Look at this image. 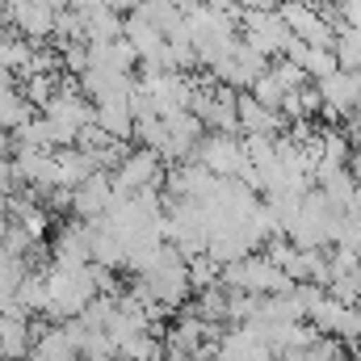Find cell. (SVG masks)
Segmentation results:
<instances>
[{"instance_id":"6da1fadb","label":"cell","mask_w":361,"mask_h":361,"mask_svg":"<svg viewBox=\"0 0 361 361\" xmlns=\"http://www.w3.org/2000/svg\"><path fill=\"white\" fill-rule=\"evenodd\" d=\"M193 160L206 164L214 177H231V180H240L252 169V164H248V152H244V139H235V135H214V130H206V139L197 143Z\"/></svg>"},{"instance_id":"7a4b0ae2","label":"cell","mask_w":361,"mask_h":361,"mask_svg":"<svg viewBox=\"0 0 361 361\" xmlns=\"http://www.w3.org/2000/svg\"><path fill=\"white\" fill-rule=\"evenodd\" d=\"M51 265H59V269H85V265H92V223L76 219V223H68L55 235Z\"/></svg>"},{"instance_id":"3957f363","label":"cell","mask_w":361,"mask_h":361,"mask_svg":"<svg viewBox=\"0 0 361 361\" xmlns=\"http://www.w3.org/2000/svg\"><path fill=\"white\" fill-rule=\"evenodd\" d=\"M156 180H160V156L147 152V147H139V152H130V156L122 160V169L114 173V193H118V197H130V193H139V189H156Z\"/></svg>"},{"instance_id":"277c9868","label":"cell","mask_w":361,"mask_h":361,"mask_svg":"<svg viewBox=\"0 0 361 361\" xmlns=\"http://www.w3.org/2000/svg\"><path fill=\"white\" fill-rule=\"evenodd\" d=\"M118 193H114V173H92L76 193H72V210L85 219V223H101L109 210H114Z\"/></svg>"},{"instance_id":"5b68a950","label":"cell","mask_w":361,"mask_h":361,"mask_svg":"<svg viewBox=\"0 0 361 361\" xmlns=\"http://www.w3.org/2000/svg\"><path fill=\"white\" fill-rule=\"evenodd\" d=\"M319 97L328 118H345L361 105V72H336L328 80H319Z\"/></svg>"},{"instance_id":"8992f818","label":"cell","mask_w":361,"mask_h":361,"mask_svg":"<svg viewBox=\"0 0 361 361\" xmlns=\"http://www.w3.org/2000/svg\"><path fill=\"white\" fill-rule=\"evenodd\" d=\"M55 17H59V13H55L47 0H17V8H13V25H17V34L30 38V42L55 38Z\"/></svg>"},{"instance_id":"52a82bcc","label":"cell","mask_w":361,"mask_h":361,"mask_svg":"<svg viewBox=\"0 0 361 361\" xmlns=\"http://www.w3.org/2000/svg\"><path fill=\"white\" fill-rule=\"evenodd\" d=\"M30 361H80V349L76 341L68 336L63 324H38L34 328V349H30Z\"/></svg>"},{"instance_id":"ba28073f","label":"cell","mask_w":361,"mask_h":361,"mask_svg":"<svg viewBox=\"0 0 361 361\" xmlns=\"http://www.w3.org/2000/svg\"><path fill=\"white\" fill-rule=\"evenodd\" d=\"M235 114H240V130L244 135H277L286 126V118L277 109H265L252 92H240L235 97Z\"/></svg>"},{"instance_id":"9c48e42d","label":"cell","mask_w":361,"mask_h":361,"mask_svg":"<svg viewBox=\"0 0 361 361\" xmlns=\"http://www.w3.org/2000/svg\"><path fill=\"white\" fill-rule=\"evenodd\" d=\"M34 349V328L25 315H0V361H21Z\"/></svg>"},{"instance_id":"30bf717a","label":"cell","mask_w":361,"mask_h":361,"mask_svg":"<svg viewBox=\"0 0 361 361\" xmlns=\"http://www.w3.org/2000/svg\"><path fill=\"white\" fill-rule=\"evenodd\" d=\"M97 126H101L109 139L126 143V139L135 135V114H130V101H126V97H105V101H97Z\"/></svg>"},{"instance_id":"8fae6325","label":"cell","mask_w":361,"mask_h":361,"mask_svg":"<svg viewBox=\"0 0 361 361\" xmlns=\"http://www.w3.org/2000/svg\"><path fill=\"white\" fill-rule=\"evenodd\" d=\"M92 265L126 269V240L114 227H105V223H92Z\"/></svg>"},{"instance_id":"7c38bea8","label":"cell","mask_w":361,"mask_h":361,"mask_svg":"<svg viewBox=\"0 0 361 361\" xmlns=\"http://www.w3.org/2000/svg\"><path fill=\"white\" fill-rule=\"evenodd\" d=\"M85 13V42H122L126 17L114 8H80Z\"/></svg>"},{"instance_id":"4fadbf2b","label":"cell","mask_w":361,"mask_h":361,"mask_svg":"<svg viewBox=\"0 0 361 361\" xmlns=\"http://www.w3.org/2000/svg\"><path fill=\"white\" fill-rule=\"evenodd\" d=\"M13 152H55V135H51V122L42 114H34L30 122H21L13 130Z\"/></svg>"},{"instance_id":"5bb4252c","label":"cell","mask_w":361,"mask_h":361,"mask_svg":"<svg viewBox=\"0 0 361 361\" xmlns=\"http://www.w3.org/2000/svg\"><path fill=\"white\" fill-rule=\"evenodd\" d=\"M47 302H51V290H47V273L30 269V273H25V281L17 286V307L30 315V311H47Z\"/></svg>"},{"instance_id":"9a60e30c","label":"cell","mask_w":361,"mask_h":361,"mask_svg":"<svg viewBox=\"0 0 361 361\" xmlns=\"http://www.w3.org/2000/svg\"><path fill=\"white\" fill-rule=\"evenodd\" d=\"M30 118H34V105H30L21 92H17V89L0 92V126H4L8 135H13L21 122H30Z\"/></svg>"},{"instance_id":"2e32d148","label":"cell","mask_w":361,"mask_h":361,"mask_svg":"<svg viewBox=\"0 0 361 361\" xmlns=\"http://www.w3.org/2000/svg\"><path fill=\"white\" fill-rule=\"evenodd\" d=\"M135 139L147 147V152H164L169 147V126H164V118L160 114H147V118H135Z\"/></svg>"},{"instance_id":"e0dca14e","label":"cell","mask_w":361,"mask_h":361,"mask_svg":"<svg viewBox=\"0 0 361 361\" xmlns=\"http://www.w3.org/2000/svg\"><path fill=\"white\" fill-rule=\"evenodd\" d=\"M63 89V80L59 76H25L21 80V97L34 105V109H47L51 101H55V92Z\"/></svg>"},{"instance_id":"ac0fdd59","label":"cell","mask_w":361,"mask_h":361,"mask_svg":"<svg viewBox=\"0 0 361 361\" xmlns=\"http://www.w3.org/2000/svg\"><path fill=\"white\" fill-rule=\"evenodd\" d=\"M189 281H193L197 294H202V290H214V286H223V265H219L210 252H202V257L189 261Z\"/></svg>"},{"instance_id":"d6986e66","label":"cell","mask_w":361,"mask_h":361,"mask_svg":"<svg viewBox=\"0 0 361 361\" xmlns=\"http://www.w3.org/2000/svg\"><path fill=\"white\" fill-rule=\"evenodd\" d=\"M55 47H72V42H85V13L80 8H63L55 17Z\"/></svg>"},{"instance_id":"ffe728a7","label":"cell","mask_w":361,"mask_h":361,"mask_svg":"<svg viewBox=\"0 0 361 361\" xmlns=\"http://www.w3.org/2000/svg\"><path fill=\"white\" fill-rule=\"evenodd\" d=\"M336 63H341V72H361V34L357 30H341L336 34Z\"/></svg>"},{"instance_id":"44dd1931","label":"cell","mask_w":361,"mask_h":361,"mask_svg":"<svg viewBox=\"0 0 361 361\" xmlns=\"http://www.w3.org/2000/svg\"><path fill=\"white\" fill-rule=\"evenodd\" d=\"M118 357L122 361H160V341H156L152 332H139V336H130V341L118 349Z\"/></svg>"},{"instance_id":"7402d4cb","label":"cell","mask_w":361,"mask_h":361,"mask_svg":"<svg viewBox=\"0 0 361 361\" xmlns=\"http://www.w3.org/2000/svg\"><path fill=\"white\" fill-rule=\"evenodd\" d=\"M286 92H290V89L277 80V72H273V68L261 76V80H257V85H252V97H257L265 109H277V114H281V101H286Z\"/></svg>"},{"instance_id":"603a6c76","label":"cell","mask_w":361,"mask_h":361,"mask_svg":"<svg viewBox=\"0 0 361 361\" xmlns=\"http://www.w3.org/2000/svg\"><path fill=\"white\" fill-rule=\"evenodd\" d=\"M193 311H197V319H206V324H210V319H227V294H223L219 286H214V290H202V298H197Z\"/></svg>"},{"instance_id":"cb8c5ba5","label":"cell","mask_w":361,"mask_h":361,"mask_svg":"<svg viewBox=\"0 0 361 361\" xmlns=\"http://www.w3.org/2000/svg\"><path fill=\"white\" fill-rule=\"evenodd\" d=\"M21 227L30 231V240H34V244H42V240H47V231H51V210H47V206H34V210L21 219Z\"/></svg>"},{"instance_id":"d4e9b609","label":"cell","mask_w":361,"mask_h":361,"mask_svg":"<svg viewBox=\"0 0 361 361\" xmlns=\"http://www.w3.org/2000/svg\"><path fill=\"white\" fill-rule=\"evenodd\" d=\"M105 8H114V13H135L139 0H105Z\"/></svg>"},{"instance_id":"484cf974","label":"cell","mask_w":361,"mask_h":361,"mask_svg":"<svg viewBox=\"0 0 361 361\" xmlns=\"http://www.w3.org/2000/svg\"><path fill=\"white\" fill-rule=\"evenodd\" d=\"M0 160H13V135L0 126Z\"/></svg>"},{"instance_id":"4316f807","label":"cell","mask_w":361,"mask_h":361,"mask_svg":"<svg viewBox=\"0 0 361 361\" xmlns=\"http://www.w3.org/2000/svg\"><path fill=\"white\" fill-rule=\"evenodd\" d=\"M353 361H361V345H357V353H353Z\"/></svg>"}]
</instances>
